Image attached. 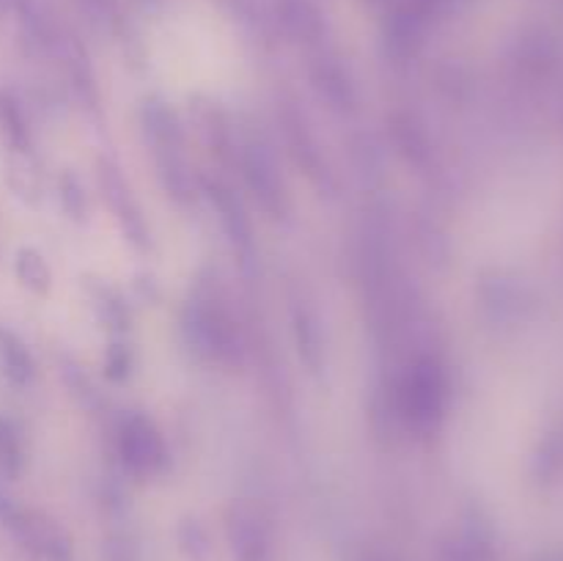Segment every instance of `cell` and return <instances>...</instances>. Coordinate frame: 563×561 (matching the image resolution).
<instances>
[{"instance_id":"277c9868","label":"cell","mask_w":563,"mask_h":561,"mask_svg":"<svg viewBox=\"0 0 563 561\" xmlns=\"http://www.w3.org/2000/svg\"><path fill=\"white\" fill-rule=\"evenodd\" d=\"M242 176H245V185L251 187L256 204L269 218H284L289 212L284 182H280L273 157L264 152V146L253 143L242 152Z\"/></svg>"},{"instance_id":"2e32d148","label":"cell","mask_w":563,"mask_h":561,"mask_svg":"<svg viewBox=\"0 0 563 561\" xmlns=\"http://www.w3.org/2000/svg\"><path fill=\"white\" fill-rule=\"evenodd\" d=\"M80 3L86 6V11L93 20L108 22V25L119 16V0H80Z\"/></svg>"},{"instance_id":"52a82bcc","label":"cell","mask_w":563,"mask_h":561,"mask_svg":"<svg viewBox=\"0 0 563 561\" xmlns=\"http://www.w3.org/2000/svg\"><path fill=\"white\" fill-rule=\"evenodd\" d=\"M311 75H313V86H317V91L322 94L333 108L355 110L357 105L355 86H352V80L346 77V72L341 69L339 64H333V61H319V64L313 66Z\"/></svg>"},{"instance_id":"9c48e42d","label":"cell","mask_w":563,"mask_h":561,"mask_svg":"<svg viewBox=\"0 0 563 561\" xmlns=\"http://www.w3.org/2000/svg\"><path fill=\"white\" fill-rule=\"evenodd\" d=\"M286 130H289V143L291 152H295L297 163L306 168V174L313 182H328V165H322V152H319L317 141L311 138V132L306 130V121H300L297 116H286Z\"/></svg>"},{"instance_id":"8fae6325","label":"cell","mask_w":563,"mask_h":561,"mask_svg":"<svg viewBox=\"0 0 563 561\" xmlns=\"http://www.w3.org/2000/svg\"><path fill=\"white\" fill-rule=\"evenodd\" d=\"M229 531L231 539H234V548L240 550L242 559H247V553L253 556H262L264 548H267V539H264V528L258 526L256 515L247 509H236L231 512V520H229Z\"/></svg>"},{"instance_id":"ac0fdd59","label":"cell","mask_w":563,"mask_h":561,"mask_svg":"<svg viewBox=\"0 0 563 561\" xmlns=\"http://www.w3.org/2000/svg\"><path fill=\"white\" fill-rule=\"evenodd\" d=\"M108 369H110V377L121 380L126 372H130V358H126V350L121 346H113L108 355Z\"/></svg>"},{"instance_id":"30bf717a","label":"cell","mask_w":563,"mask_h":561,"mask_svg":"<svg viewBox=\"0 0 563 561\" xmlns=\"http://www.w3.org/2000/svg\"><path fill=\"white\" fill-rule=\"evenodd\" d=\"M0 132H3L11 152H31V127H27L16 97H11L9 91H0Z\"/></svg>"},{"instance_id":"7a4b0ae2","label":"cell","mask_w":563,"mask_h":561,"mask_svg":"<svg viewBox=\"0 0 563 561\" xmlns=\"http://www.w3.org/2000/svg\"><path fill=\"white\" fill-rule=\"evenodd\" d=\"M185 333L190 344L212 361H234L240 352L234 322L218 300L192 297L185 308Z\"/></svg>"},{"instance_id":"9a60e30c","label":"cell","mask_w":563,"mask_h":561,"mask_svg":"<svg viewBox=\"0 0 563 561\" xmlns=\"http://www.w3.org/2000/svg\"><path fill=\"white\" fill-rule=\"evenodd\" d=\"M286 22H289V28L302 38V42H317V38L322 36V20H319L317 11L306 3L289 6Z\"/></svg>"},{"instance_id":"6da1fadb","label":"cell","mask_w":563,"mask_h":561,"mask_svg":"<svg viewBox=\"0 0 563 561\" xmlns=\"http://www.w3.org/2000/svg\"><path fill=\"white\" fill-rule=\"evenodd\" d=\"M399 407L418 432H432L445 416V372L434 358H418L399 388Z\"/></svg>"},{"instance_id":"8992f818","label":"cell","mask_w":563,"mask_h":561,"mask_svg":"<svg viewBox=\"0 0 563 561\" xmlns=\"http://www.w3.org/2000/svg\"><path fill=\"white\" fill-rule=\"evenodd\" d=\"M207 196L209 201H212L214 212H218L220 223H223L225 234H229V240L234 242L236 251H240L242 256H251L253 253L251 220H247L245 209H242V204L236 201L234 193H231L225 185H220V182H209Z\"/></svg>"},{"instance_id":"4fadbf2b","label":"cell","mask_w":563,"mask_h":561,"mask_svg":"<svg viewBox=\"0 0 563 561\" xmlns=\"http://www.w3.org/2000/svg\"><path fill=\"white\" fill-rule=\"evenodd\" d=\"M25 457H22V440L14 424L0 416V473L3 476H20Z\"/></svg>"},{"instance_id":"d6986e66","label":"cell","mask_w":563,"mask_h":561,"mask_svg":"<svg viewBox=\"0 0 563 561\" xmlns=\"http://www.w3.org/2000/svg\"><path fill=\"white\" fill-rule=\"evenodd\" d=\"M5 9H9V0H0V16L5 14Z\"/></svg>"},{"instance_id":"ba28073f","label":"cell","mask_w":563,"mask_h":561,"mask_svg":"<svg viewBox=\"0 0 563 561\" xmlns=\"http://www.w3.org/2000/svg\"><path fill=\"white\" fill-rule=\"evenodd\" d=\"M0 366H3L5 377L14 385H27L33 380V374H36L31 350L9 328H0Z\"/></svg>"},{"instance_id":"e0dca14e","label":"cell","mask_w":563,"mask_h":561,"mask_svg":"<svg viewBox=\"0 0 563 561\" xmlns=\"http://www.w3.org/2000/svg\"><path fill=\"white\" fill-rule=\"evenodd\" d=\"M60 196H64V204L66 209H69L75 218H80V209H82V193H80V185L75 182V176L66 174L64 182H60Z\"/></svg>"},{"instance_id":"3957f363","label":"cell","mask_w":563,"mask_h":561,"mask_svg":"<svg viewBox=\"0 0 563 561\" xmlns=\"http://www.w3.org/2000/svg\"><path fill=\"white\" fill-rule=\"evenodd\" d=\"M119 454L137 476H154L168 465V451L159 429L146 416H130L119 435Z\"/></svg>"},{"instance_id":"5b68a950","label":"cell","mask_w":563,"mask_h":561,"mask_svg":"<svg viewBox=\"0 0 563 561\" xmlns=\"http://www.w3.org/2000/svg\"><path fill=\"white\" fill-rule=\"evenodd\" d=\"M99 185H102V196L108 198L110 209H113L115 220H119L126 240L137 248H146V237H148L146 220H143L137 201L132 198L130 185H126L121 170L115 168L110 160H99Z\"/></svg>"},{"instance_id":"5bb4252c","label":"cell","mask_w":563,"mask_h":561,"mask_svg":"<svg viewBox=\"0 0 563 561\" xmlns=\"http://www.w3.org/2000/svg\"><path fill=\"white\" fill-rule=\"evenodd\" d=\"M295 333H297V346H300V355L308 366L317 369L319 358H322V346H319V328L313 322V317L308 311H295Z\"/></svg>"},{"instance_id":"7c38bea8","label":"cell","mask_w":563,"mask_h":561,"mask_svg":"<svg viewBox=\"0 0 563 561\" xmlns=\"http://www.w3.org/2000/svg\"><path fill=\"white\" fill-rule=\"evenodd\" d=\"M14 273L20 278V284L25 289L36 292V295H47L49 286H53V273H49V264L44 262V256L33 248H22L14 258Z\"/></svg>"}]
</instances>
